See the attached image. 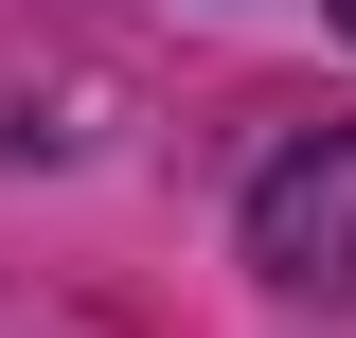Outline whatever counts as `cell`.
Here are the masks:
<instances>
[{
	"label": "cell",
	"mask_w": 356,
	"mask_h": 338,
	"mask_svg": "<svg viewBox=\"0 0 356 338\" xmlns=\"http://www.w3.org/2000/svg\"><path fill=\"white\" fill-rule=\"evenodd\" d=\"M250 267L285 303H356V125H303L250 178Z\"/></svg>",
	"instance_id": "6da1fadb"
},
{
	"label": "cell",
	"mask_w": 356,
	"mask_h": 338,
	"mask_svg": "<svg viewBox=\"0 0 356 338\" xmlns=\"http://www.w3.org/2000/svg\"><path fill=\"white\" fill-rule=\"evenodd\" d=\"M339 18H356V0H339Z\"/></svg>",
	"instance_id": "7a4b0ae2"
}]
</instances>
